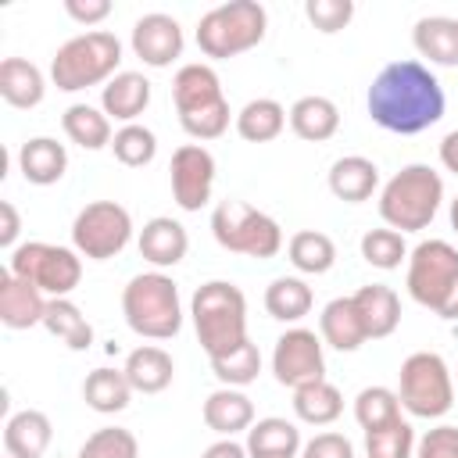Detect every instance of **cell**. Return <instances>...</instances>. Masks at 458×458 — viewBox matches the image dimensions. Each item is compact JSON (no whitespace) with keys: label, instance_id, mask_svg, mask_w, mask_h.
I'll list each match as a JSON object with an SVG mask.
<instances>
[{"label":"cell","instance_id":"5","mask_svg":"<svg viewBox=\"0 0 458 458\" xmlns=\"http://www.w3.org/2000/svg\"><path fill=\"white\" fill-rule=\"evenodd\" d=\"M122 315L129 329L143 340H172L182 329L179 286L165 272H140L122 290Z\"/></svg>","mask_w":458,"mask_h":458},{"label":"cell","instance_id":"22","mask_svg":"<svg viewBox=\"0 0 458 458\" xmlns=\"http://www.w3.org/2000/svg\"><path fill=\"white\" fill-rule=\"evenodd\" d=\"M150 104V79L143 72H118L107 86H100V111L114 122H136Z\"/></svg>","mask_w":458,"mask_h":458},{"label":"cell","instance_id":"28","mask_svg":"<svg viewBox=\"0 0 458 458\" xmlns=\"http://www.w3.org/2000/svg\"><path fill=\"white\" fill-rule=\"evenodd\" d=\"M286 118H290V129L308 143H326L340 129V107L329 97H318V93H308V97L293 100Z\"/></svg>","mask_w":458,"mask_h":458},{"label":"cell","instance_id":"39","mask_svg":"<svg viewBox=\"0 0 458 458\" xmlns=\"http://www.w3.org/2000/svg\"><path fill=\"white\" fill-rule=\"evenodd\" d=\"M361 258L372 265V268H383V272H394V268H401V261H408V243H404V233H397V229H369L365 236H361Z\"/></svg>","mask_w":458,"mask_h":458},{"label":"cell","instance_id":"40","mask_svg":"<svg viewBox=\"0 0 458 458\" xmlns=\"http://www.w3.org/2000/svg\"><path fill=\"white\" fill-rule=\"evenodd\" d=\"M111 150H114V157H118L125 168H143V165H150L154 154H157V136H154V129H147V125H140V122H129V125H122V129L114 132Z\"/></svg>","mask_w":458,"mask_h":458},{"label":"cell","instance_id":"18","mask_svg":"<svg viewBox=\"0 0 458 458\" xmlns=\"http://www.w3.org/2000/svg\"><path fill=\"white\" fill-rule=\"evenodd\" d=\"M172 100H175V111L179 114H190V111H200V107H211V104H222L225 93H222V79L211 64L204 61H190L175 72L172 79Z\"/></svg>","mask_w":458,"mask_h":458},{"label":"cell","instance_id":"25","mask_svg":"<svg viewBox=\"0 0 458 458\" xmlns=\"http://www.w3.org/2000/svg\"><path fill=\"white\" fill-rule=\"evenodd\" d=\"M122 369H125V379H129V386L136 394H161L175 379V361L157 344H143V347L129 351V358H125Z\"/></svg>","mask_w":458,"mask_h":458},{"label":"cell","instance_id":"34","mask_svg":"<svg viewBox=\"0 0 458 458\" xmlns=\"http://www.w3.org/2000/svg\"><path fill=\"white\" fill-rule=\"evenodd\" d=\"M286 258L297 272L304 276H322L336 265V243L333 236H326L322 229H301L290 236L286 243Z\"/></svg>","mask_w":458,"mask_h":458},{"label":"cell","instance_id":"43","mask_svg":"<svg viewBox=\"0 0 458 458\" xmlns=\"http://www.w3.org/2000/svg\"><path fill=\"white\" fill-rule=\"evenodd\" d=\"M229 118H233L229 100H222V104H211V107L179 114V125H182V132L193 136V140H218V136L229 129Z\"/></svg>","mask_w":458,"mask_h":458},{"label":"cell","instance_id":"11","mask_svg":"<svg viewBox=\"0 0 458 458\" xmlns=\"http://www.w3.org/2000/svg\"><path fill=\"white\" fill-rule=\"evenodd\" d=\"M458 283V247L447 240H422L408 254V297L429 311H440Z\"/></svg>","mask_w":458,"mask_h":458},{"label":"cell","instance_id":"52","mask_svg":"<svg viewBox=\"0 0 458 458\" xmlns=\"http://www.w3.org/2000/svg\"><path fill=\"white\" fill-rule=\"evenodd\" d=\"M447 215H451V229L458 233V193H454V200H451V208H447Z\"/></svg>","mask_w":458,"mask_h":458},{"label":"cell","instance_id":"23","mask_svg":"<svg viewBox=\"0 0 458 458\" xmlns=\"http://www.w3.org/2000/svg\"><path fill=\"white\" fill-rule=\"evenodd\" d=\"M379 190V165L361 154L336 157L329 168V193L344 204H365Z\"/></svg>","mask_w":458,"mask_h":458},{"label":"cell","instance_id":"30","mask_svg":"<svg viewBox=\"0 0 458 458\" xmlns=\"http://www.w3.org/2000/svg\"><path fill=\"white\" fill-rule=\"evenodd\" d=\"M290 111L279 104V100H272V97H254V100H247L240 111H236V132L247 140V143H272L283 129H286V118Z\"/></svg>","mask_w":458,"mask_h":458},{"label":"cell","instance_id":"47","mask_svg":"<svg viewBox=\"0 0 458 458\" xmlns=\"http://www.w3.org/2000/svg\"><path fill=\"white\" fill-rule=\"evenodd\" d=\"M64 14L79 25H100L111 14V0H64Z\"/></svg>","mask_w":458,"mask_h":458},{"label":"cell","instance_id":"9","mask_svg":"<svg viewBox=\"0 0 458 458\" xmlns=\"http://www.w3.org/2000/svg\"><path fill=\"white\" fill-rule=\"evenodd\" d=\"M7 272H14L18 279L36 283L47 297H68L82 283V254L75 247L29 240V243H18L11 250Z\"/></svg>","mask_w":458,"mask_h":458},{"label":"cell","instance_id":"31","mask_svg":"<svg viewBox=\"0 0 458 458\" xmlns=\"http://www.w3.org/2000/svg\"><path fill=\"white\" fill-rule=\"evenodd\" d=\"M43 329L50 336H57L68 351H89V344H93V326L72 297H50L47 315H43Z\"/></svg>","mask_w":458,"mask_h":458},{"label":"cell","instance_id":"17","mask_svg":"<svg viewBox=\"0 0 458 458\" xmlns=\"http://www.w3.org/2000/svg\"><path fill=\"white\" fill-rule=\"evenodd\" d=\"M54 440V422L39 408H21L4 422V451L11 458H43Z\"/></svg>","mask_w":458,"mask_h":458},{"label":"cell","instance_id":"49","mask_svg":"<svg viewBox=\"0 0 458 458\" xmlns=\"http://www.w3.org/2000/svg\"><path fill=\"white\" fill-rule=\"evenodd\" d=\"M200 458H250L247 454V447L243 444H236L233 437H218L211 447H204V454Z\"/></svg>","mask_w":458,"mask_h":458},{"label":"cell","instance_id":"36","mask_svg":"<svg viewBox=\"0 0 458 458\" xmlns=\"http://www.w3.org/2000/svg\"><path fill=\"white\" fill-rule=\"evenodd\" d=\"M293 415L308 426H329L344 415V394L329 379L308 383V386L293 390Z\"/></svg>","mask_w":458,"mask_h":458},{"label":"cell","instance_id":"14","mask_svg":"<svg viewBox=\"0 0 458 458\" xmlns=\"http://www.w3.org/2000/svg\"><path fill=\"white\" fill-rule=\"evenodd\" d=\"M129 47H132V54H136L147 68H168L172 61L182 57L186 36H182V25H179L172 14L150 11V14L136 18L132 36H129Z\"/></svg>","mask_w":458,"mask_h":458},{"label":"cell","instance_id":"15","mask_svg":"<svg viewBox=\"0 0 458 458\" xmlns=\"http://www.w3.org/2000/svg\"><path fill=\"white\" fill-rule=\"evenodd\" d=\"M47 304L50 297L29 283V279H18L14 272H0V322L7 329H32V326H43V315H47Z\"/></svg>","mask_w":458,"mask_h":458},{"label":"cell","instance_id":"21","mask_svg":"<svg viewBox=\"0 0 458 458\" xmlns=\"http://www.w3.org/2000/svg\"><path fill=\"white\" fill-rule=\"evenodd\" d=\"M411 43L419 57L440 68H458V18L451 14H422L411 29Z\"/></svg>","mask_w":458,"mask_h":458},{"label":"cell","instance_id":"37","mask_svg":"<svg viewBox=\"0 0 458 458\" xmlns=\"http://www.w3.org/2000/svg\"><path fill=\"white\" fill-rule=\"evenodd\" d=\"M354 419H358V426L365 433L369 429L394 426L401 419V397H397V390H390V386H365L354 397Z\"/></svg>","mask_w":458,"mask_h":458},{"label":"cell","instance_id":"1","mask_svg":"<svg viewBox=\"0 0 458 458\" xmlns=\"http://www.w3.org/2000/svg\"><path fill=\"white\" fill-rule=\"evenodd\" d=\"M369 118L397 136H415L437 125L447 111V97L440 79L422 61H390L379 68L365 93Z\"/></svg>","mask_w":458,"mask_h":458},{"label":"cell","instance_id":"48","mask_svg":"<svg viewBox=\"0 0 458 458\" xmlns=\"http://www.w3.org/2000/svg\"><path fill=\"white\" fill-rule=\"evenodd\" d=\"M18 233H21V215H18V208L11 204V200H0V247H18L14 240H18Z\"/></svg>","mask_w":458,"mask_h":458},{"label":"cell","instance_id":"44","mask_svg":"<svg viewBox=\"0 0 458 458\" xmlns=\"http://www.w3.org/2000/svg\"><path fill=\"white\" fill-rule=\"evenodd\" d=\"M304 18H308L318 32L333 36V32H340V29L351 25L354 4H351V0H304Z\"/></svg>","mask_w":458,"mask_h":458},{"label":"cell","instance_id":"51","mask_svg":"<svg viewBox=\"0 0 458 458\" xmlns=\"http://www.w3.org/2000/svg\"><path fill=\"white\" fill-rule=\"evenodd\" d=\"M440 318H447V322H458V283H454V290H451V297L444 301V308L437 311Z\"/></svg>","mask_w":458,"mask_h":458},{"label":"cell","instance_id":"8","mask_svg":"<svg viewBox=\"0 0 458 458\" xmlns=\"http://www.w3.org/2000/svg\"><path fill=\"white\" fill-rule=\"evenodd\" d=\"M211 233L222 250L268 261L283 250V229L272 215L250 208L247 200H222L211 211Z\"/></svg>","mask_w":458,"mask_h":458},{"label":"cell","instance_id":"20","mask_svg":"<svg viewBox=\"0 0 458 458\" xmlns=\"http://www.w3.org/2000/svg\"><path fill=\"white\" fill-rule=\"evenodd\" d=\"M204 426L218 437H236L254 426V401L236 386H218L204 397Z\"/></svg>","mask_w":458,"mask_h":458},{"label":"cell","instance_id":"4","mask_svg":"<svg viewBox=\"0 0 458 458\" xmlns=\"http://www.w3.org/2000/svg\"><path fill=\"white\" fill-rule=\"evenodd\" d=\"M122 64V39L104 29L79 32L57 47L50 57V82L61 93H79L86 86H107Z\"/></svg>","mask_w":458,"mask_h":458},{"label":"cell","instance_id":"3","mask_svg":"<svg viewBox=\"0 0 458 458\" xmlns=\"http://www.w3.org/2000/svg\"><path fill=\"white\" fill-rule=\"evenodd\" d=\"M444 204V179L437 168L415 161L394 172L379 190V215L397 233L426 229Z\"/></svg>","mask_w":458,"mask_h":458},{"label":"cell","instance_id":"2","mask_svg":"<svg viewBox=\"0 0 458 458\" xmlns=\"http://www.w3.org/2000/svg\"><path fill=\"white\" fill-rule=\"evenodd\" d=\"M190 318L197 329V340L211 358H222L229 351H236L240 344H247V297L236 283L225 279H211L204 286H197L193 301H190Z\"/></svg>","mask_w":458,"mask_h":458},{"label":"cell","instance_id":"33","mask_svg":"<svg viewBox=\"0 0 458 458\" xmlns=\"http://www.w3.org/2000/svg\"><path fill=\"white\" fill-rule=\"evenodd\" d=\"M136 390L129 386L125 379V369H93L82 383V401L100 411V415H114V411H125L129 408V397Z\"/></svg>","mask_w":458,"mask_h":458},{"label":"cell","instance_id":"54","mask_svg":"<svg viewBox=\"0 0 458 458\" xmlns=\"http://www.w3.org/2000/svg\"><path fill=\"white\" fill-rule=\"evenodd\" d=\"M454 376H458V372H454Z\"/></svg>","mask_w":458,"mask_h":458},{"label":"cell","instance_id":"13","mask_svg":"<svg viewBox=\"0 0 458 458\" xmlns=\"http://www.w3.org/2000/svg\"><path fill=\"white\" fill-rule=\"evenodd\" d=\"M172 197L182 211H200L215 190V157L200 143H182L172 154Z\"/></svg>","mask_w":458,"mask_h":458},{"label":"cell","instance_id":"38","mask_svg":"<svg viewBox=\"0 0 458 458\" xmlns=\"http://www.w3.org/2000/svg\"><path fill=\"white\" fill-rule=\"evenodd\" d=\"M211 372H215V379L222 386H236V390L250 386L258 379V372H261V351H258V344L247 340V344H240L229 354L211 358Z\"/></svg>","mask_w":458,"mask_h":458},{"label":"cell","instance_id":"10","mask_svg":"<svg viewBox=\"0 0 458 458\" xmlns=\"http://www.w3.org/2000/svg\"><path fill=\"white\" fill-rule=\"evenodd\" d=\"M132 240V215L118 200H89L72 222V247L89 261L118 258Z\"/></svg>","mask_w":458,"mask_h":458},{"label":"cell","instance_id":"50","mask_svg":"<svg viewBox=\"0 0 458 458\" xmlns=\"http://www.w3.org/2000/svg\"><path fill=\"white\" fill-rule=\"evenodd\" d=\"M437 154H440V165L458 175V129H451V132L440 140V150H437Z\"/></svg>","mask_w":458,"mask_h":458},{"label":"cell","instance_id":"12","mask_svg":"<svg viewBox=\"0 0 458 458\" xmlns=\"http://www.w3.org/2000/svg\"><path fill=\"white\" fill-rule=\"evenodd\" d=\"M322 336L315 329H304V326H293L286 329L279 340H276V351H272V376L279 386H290V390H301L308 383H318L326 379V354H322Z\"/></svg>","mask_w":458,"mask_h":458},{"label":"cell","instance_id":"32","mask_svg":"<svg viewBox=\"0 0 458 458\" xmlns=\"http://www.w3.org/2000/svg\"><path fill=\"white\" fill-rule=\"evenodd\" d=\"M61 129L82 150H104L114 140L111 118L100 107H93V104H68L64 114H61Z\"/></svg>","mask_w":458,"mask_h":458},{"label":"cell","instance_id":"27","mask_svg":"<svg viewBox=\"0 0 458 458\" xmlns=\"http://www.w3.org/2000/svg\"><path fill=\"white\" fill-rule=\"evenodd\" d=\"M0 97L21 111L39 107L47 97V75L25 57H4L0 61Z\"/></svg>","mask_w":458,"mask_h":458},{"label":"cell","instance_id":"6","mask_svg":"<svg viewBox=\"0 0 458 458\" xmlns=\"http://www.w3.org/2000/svg\"><path fill=\"white\" fill-rule=\"evenodd\" d=\"M268 32V11L258 0H229L200 14L197 47L211 61H229L236 54L254 50Z\"/></svg>","mask_w":458,"mask_h":458},{"label":"cell","instance_id":"42","mask_svg":"<svg viewBox=\"0 0 458 458\" xmlns=\"http://www.w3.org/2000/svg\"><path fill=\"white\" fill-rule=\"evenodd\" d=\"M75 458H140V440L122 426H104L82 440Z\"/></svg>","mask_w":458,"mask_h":458},{"label":"cell","instance_id":"26","mask_svg":"<svg viewBox=\"0 0 458 458\" xmlns=\"http://www.w3.org/2000/svg\"><path fill=\"white\" fill-rule=\"evenodd\" d=\"M243 447H247L250 458H301L304 440H301L297 422L279 419V415H268V419H258L247 429Z\"/></svg>","mask_w":458,"mask_h":458},{"label":"cell","instance_id":"16","mask_svg":"<svg viewBox=\"0 0 458 458\" xmlns=\"http://www.w3.org/2000/svg\"><path fill=\"white\" fill-rule=\"evenodd\" d=\"M136 247H140V258L150 261L157 272L165 268H175L186 250H190V233L182 222L168 218V215H157L150 222H143L140 236H136Z\"/></svg>","mask_w":458,"mask_h":458},{"label":"cell","instance_id":"24","mask_svg":"<svg viewBox=\"0 0 458 458\" xmlns=\"http://www.w3.org/2000/svg\"><path fill=\"white\" fill-rule=\"evenodd\" d=\"M351 301L358 308V318H361L369 340H383L401 326V297L390 286L369 283L358 293H351Z\"/></svg>","mask_w":458,"mask_h":458},{"label":"cell","instance_id":"19","mask_svg":"<svg viewBox=\"0 0 458 458\" xmlns=\"http://www.w3.org/2000/svg\"><path fill=\"white\" fill-rule=\"evenodd\" d=\"M18 172L32 186H54L68 172V150L54 136H32L18 147Z\"/></svg>","mask_w":458,"mask_h":458},{"label":"cell","instance_id":"46","mask_svg":"<svg viewBox=\"0 0 458 458\" xmlns=\"http://www.w3.org/2000/svg\"><path fill=\"white\" fill-rule=\"evenodd\" d=\"M301 458H354V444L344 433H315L304 440Z\"/></svg>","mask_w":458,"mask_h":458},{"label":"cell","instance_id":"7","mask_svg":"<svg viewBox=\"0 0 458 458\" xmlns=\"http://www.w3.org/2000/svg\"><path fill=\"white\" fill-rule=\"evenodd\" d=\"M401 408L415 419H444L454 408V376L437 351H415L397 372Z\"/></svg>","mask_w":458,"mask_h":458},{"label":"cell","instance_id":"53","mask_svg":"<svg viewBox=\"0 0 458 458\" xmlns=\"http://www.w3.org/2000/svg\"><path fill=\"white\" fill-rule=\"evenodd\" d=\"M4 458H11V454H4Z\"/></svg>","mask_w":458,"mask_h":458},{"label":"cell","instance_id":"41","mask_svg":"<svg viewBox=\"0 0 458 458\" xmlns=\"http://www.w3.org/2000/svg\"><path fill=\"white\" fill-rule=\"evenodd\" d=\"M415 429L408 419H397L394 426L369 429L365 433V454L369 458H415Z\"/></svg>","mask_w":458,"mask_h":458},{"label":"cell","instance_id":"35","mask_svg":"<svg viewBox=\"0 0 458 458\" xmlns=\"http://www.w3.org/2000/svg\"><path fill=\"white\" fill-rule=\"evenodd\" d=\"M315 304L311 286L301 276H279L265 290V311L279 322H301Z\"/></svg>","mask_w":458,"mask_h":458},{"label":"cell","instance_id":"45","mask_svg":"<svg viewBox=\"0 0 458 458\" xmlns=\"http://www.w3.org/2000/svg\"><path fill=\"white\" fill-rule=\"evenodd\" d=\"M415 458H458V426H433L419 437Z\"/></svg>","mask_w":458,"mask_h":458},{"label":"cell","instance_id":"29","mask_svg":"<svg viewBox=\"0 0 458 458\" xmlns=\"http://www.w3.org/2000/svg\"><path fill=\"white\" fill-rule=\"evenodd\" d=\"M318 336H322V344H329V347H336V351H344V354L358 351V347L369 340V336H365V326H361V318H358V308H354L351 297H333V301L322 308V315H318Z\"/></svg>","mask_w":458,"mask_h":458}]
</instances>
